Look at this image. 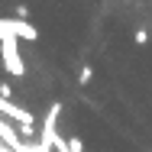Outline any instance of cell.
<instances>
[{
  "instance_id": "6da1fadb",
  "label": "cell",
  "mask_w": 152,
  "mask_h": 152,
  "mask_svg": "<svg viewBox=\"0 0 152 152\" xmlns=\"http://www.w3.org/2000/svg\"><path fill=\"white\" fill-rule=\"evenodd\" d=\"M16 42H20L16 36H3V39H0V58H3V68H7L10 75L23 78V75H26V65H23V55H20V45H16Z\"/></svg>"
},
{
  "instance_id": "7a4b0ae2",
  "label": "cell",
  "mask_w": 152,
  "mask_h": 152,
  "mask_svg": "<svg viewBox=\"0 0 152 152\" xmlns=\"http://www.w3.org/2000/svg\"><path fill=\"white\" fill-rule=\"evenodd\" d=\"M7 23H10V36H16V39H26V42H32L39 32H36V26H32L29 20H16V16H7Z\"/></svg>"
},
{
  "instance_id": "3957f363",
  "label": "cell",
  "mask_w": 152,
  "mask_h": 152,
  "mask_svg": "<svg viewBox=\"0 0 152 152\" xmlns=\"http://www.w3.org/2000/svg\"><path fill=\"white\" fill-rule=\"evenodd\" d=\"M13 126L20 129V136H23V139H32V136H36V126H32V123H13Z\"/></svg>"
},
{
  "instance_id": "277c9868",
  "label": "cell",
  "mask_w": 152,
  "mask_h": 152,
  "mask_svg": "<svg viewBox=\"0 0 152 152\" xmlns=\"http://www.w3.org/2000/svg\"><path fill=\"white\" fill-rule=\"evenodd\" d=\"M65 152H84V142H81L78 136H68V142H65Z\"/></svg>"
},
{
  "instance_id": "5b68a950",
  "label": "cell",
  "mask_w": 152,
  "mask_h": 152,
  "mask_svg": "<svg viewBox=\"0 0 152 152\" xmlns=\"http://www.w3.org/2000/svg\"><path fill=\"white\" fill-rule=\"evenodd\" d=\"M91 78H94V68H91V65H81V71H78V81H81V84H88Z\"/></svg>"
},
{
  "instance_id": "8992f818",
  "label": "cell",
  "mask_w": 152,
  "mask_h": 152,
  "mask_svg": "<svg viewBox=\"0 0 152 152\" xmlns=\"http://www.w3.org/2000/svg\"><path fill=\"white\" fill-rule=\"evenodd\" d=\"M13 16H16V20H26V16H29V7H26V3H20V7H16V13H13Z\"/></svg>"
},
{
  "instance_id": "52a82bcc",
  "label": "cell",
  "mask_w": 152,
  "mask_h": 152,
  "mask_svg": "<svg viewBox=\"0 0 152 152\" xmlns=\"http://www.w3.org/2000/svg\"><path fill=\"white\" fill-rule=\"evenodd\" d=\"M149 42V32L146 29H136V45H146Z\"/></svg>"
},
{
  "instance_id": "ba28073f",
  "label": "cell",
  "mask_w": 152,
  "mask_h": 152,
  "mask_svg": "<svg viewBox=\"0 0 152 152\" xmlns=\"http://www.w3.org/2000/svg\"><path fill=\"white\" fill-rule=\"evenodd\" d=\"M0 97H3V100H13V88H10V84H0Z\"/></svg>"
}]
</instances>
